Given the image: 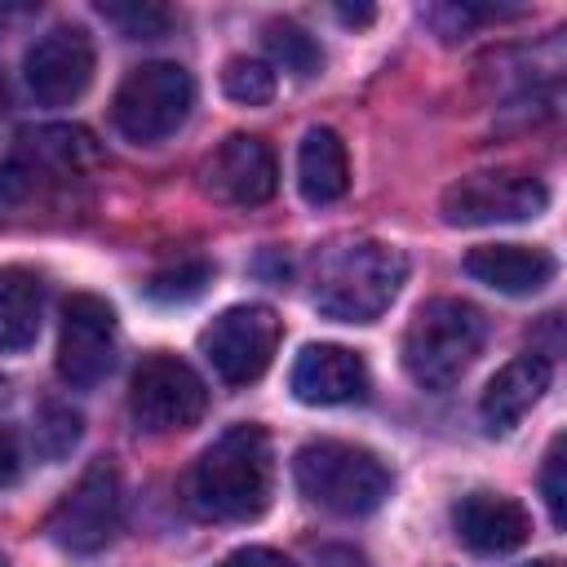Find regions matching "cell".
I'll use <instances>...</instances> for the list:
<instances>
[{"label": "cell", "instance_id": "cell-1", "mask_svg": "<svg viewBox=\"0 0 567 567\" xmlns=\"http://www.w3.org/2000/svg\"><path fill=\"white\" fill-rule=\"evenodd\" d=\"M275 496V452L261 425H230L217 434L190 470V505L204 518L252 523Z\"/></svg>", "mask_w": 567, "mask_h": 567}, {"label": "cell", "instance_id": "cell-2", "mask_svg": "<svg viewBox=\"0 0 567 567\" xmlns=\"http://www.w3.org/2000/svg\"><path fill=\"white\" fill-rule=\"evenodd\" d=\"M408 279V257L381 239H346L323 248L315 266V310L337 323H372L390 310Z\"/></svg>", "mask_w": 567, "mask_h": 567}, {"label": "cell", "instance_id": "cell-3", "mask_svg": "<svg viewBox=\"0 0 567 567\" xmlns=\"http://www.w3.org/2000/svg\"><path fill=\"white\" fill-rule=\"evenodd\" d=\"M487 341V319L461 297H430L403 328V372L421 390H452Z\"/></svg>", "mask_w": 567, "mask_h": 567}, {"label": "cell", "instance_id": "cell-4", "mask_svg": "<svg viewBox=\"0 0 567 567\" xmlns=\"http://www.w3.org/2000/svg\"><path fill=\"white\" fill-rule=\"evenodd\" d=\"M292 478L310 505L341 514V518H363V514L381 509V501L390 496V483H394L377 452H368L359 443H341V439L306 443L292 461Z\"/></svg>", "mask_w": 567, "mask_h": 567}, {"label": "cell", "instance_id": "cell-5", "mask_svg": "<svg viewBox=\"0 0 567 567\" xmlns=\"http://www.w3.org/2000/svg\"><path fill=\"white\" fill-rule=\"evenodd\" d=\"M190 106H195V80L186 66L142 62L120 80L115 102H111V124L128 142L151 146V142L173 137L190 120Z\"/></svg>", "mask_w": 567, "mask_h": 567}, {"label": "cell", "instance_id": "cell-6", "mask_svg": "<svg viewBox=\"0 0 567 567\" xmlns=\"http://www.w3.org/2000/svg\"><path fill=\"white\" fill-rule=\"evenodd\" d=\"M120 514H124V487H120V470L111 461H93L66 492L62 501L49 509L44 518V536L66 549V554H97L111 545V536L120 532Z\"/></svg>", "mask_w": 567, "mask_h": 567}, {"label": "cell", "instance_id": "cell-7", "mask_svg": "<svg viewBox=\"0 0 567 567\" xmlns=\"http://www.w3.org/2000/svg\"><path fill=\"white\" fill-rule=\"evenodd\" d=\"M208 408V390H204V377L168 354V350H155L137 363L133 381H128V412L137 421V430L146 434H177V430H190Z\"/></svg>", "mask_w": 567, "mask_h": 567}, {"label": "cell", "instance_id": "cell-8", "mask_svg": "<svg viewBox=\"0 0 567 567\" xmlns=\"http://www.w3.org/2000/svg\"><path fill=\"white\" fill-rule=\"evenodd\" d=\"M549 208V186L523 168H492L452 182L439 199L447 226H501V221H532Z\"/></svg>", "mask_w": 567, "mask_h": 567}, {"label": "cell", "instance_id": "cell-9", "mask_svg": "<svg viewBox=\"0 0 567 567\" xmlns=\"http://www.w3.org/2000/svg\"><path fill=\"white\" fill-rule=\"evenodd\" d=\"M279 337H284L279 315L261 301H244V306H226L199 332V350L226 385H248L270 368Z\"/></svg>", "mask_w": 567, "mask_h": 567}, {"label": "cell", "instance_id": "cell-10", "mask_svg": "<svg viewBox=\"0 0 567 567\" xmlns=\"http://www.w3.org/2000/svg\"><path fill=\"white\" fill-rule=\"evenodd\" d=\"M93 66H97L93 35L75 22H58L31 40L22 58V80L40 106H71L93 84Z\"/></svg>", "mask_w": 567, "mask_h": 567}, {"label": "cell", "instance_id": "cell-11", "mask_svg": "<svg viewBox=\"0 0 567 567\" xmlns=\"http://www.w3.org/2000/svg\"><path fill=\"white\" fill-rule=\"evenodd\" d=\"M115 368V310L93 292H71L58 332V377L71 390H93Z\"/></svg>", "mask_w": 567, "mask_h": 567}, {"label": "cell", "instance_id": "cell-12", "mask_svg": "<svg viewBox=\"0 0 567 567\" xmlns=\"http://www.w3.org/2000/svg\"><path fill=\"white\" fill-rule=\"evenodd\" d=\"M199 186L217 204L230 208H257L275 195L279 186V164L266 137L252 133H230L204 164H199Z\"/></svg>", "mask_w": 567, "mask_h": 567}, {"label": "cell", "instance_id": "cell-13", "mask_svg": "<svg viewBox=\"0 0 567 567\" xmlns=\"http://www.w3.org/2000/svg\"><path fill=\"white\" fill-rule=\"evenodd\" d=\"M93 164H97V142H93L89 128H75V124L27 128L13 164L0 177V190L22 195V190L35 186V177H80Z\"/></svg>", "mask_w": 567, "mask_h": 567}, {"label": "cell", "instance_id": "cell-14", "mask_svg": "<svg viewBox=\"0 0 567 567\" xmlns=\"http://www.w3.org/2000/svg\"><path fill=\"white\" fill-rule=\"evenodd\" d=\"M452 532L470 554H514L532 536V514L505 492H470L452 505Z\"/></svg>", "mask_w": 567, "mask_h": 567}, {"label": "cell", "instance_id": "cell-15", "mask_svg": "<svg viewBox=\"0 0 567 567\" xmlns=\"http://www.w3.org/2000/svg\"><path fill=\"white\" fill-rule=\"evenodd\" d=\"M288 385L310 408L354 403V399L368 394V363H363V354H354L346 346L319 341V346H306L297 354V363L288 372Z\"/></svg>", "mask_w": 567, "mask_h": 567}, {"label": "cell", "instance_id": "cell-16", "mask_svg": "<svg viewBox=\"0 0 567 567\" xmlns=\"http://www.w3.org/2000/svg\"><path fill=\"white\" fill-rule=\"evenodd\" d=\"M549 381H554V363H549L545 354H536V350L514 354V359L487 381V390H483V399H478L483 425H487L492 434H509V430L545 399Z\"/></svg>", "mask_w": 567, "mask_h": 567}, {"label": "cell", "instance_id": "cell-17", "mask_svg": "<svg viewBox=\"0 0 567 567\" xmlns=\"http://www.w3.org/2000/svg\"><path fill=\"white\" fill-rule=\"evenodd\" d=\"M465 275L505 297H532L554 284L558 257L536 244H478L465 252Z\"/></svg>", "mask_w": 567, "mask_h": 567}, {"label": "cell", "instance_id": "cell-18", "mask_svg": "<svg viewBox=\"0 0 567 567\" xmlns=\"http://www.w3.org/2000/svg\"><path fill=\"white\" fill-rule=\"evenodd\" d=\"M297 190L306 204H337L350 190V155L332 128H310L297 146Z\"/></svg>", "mask_w": 567, "mask_h": 567}, {"label": "cell", "instance_id": "cell-19", "mask_svg": "<svg viewBox=\"0 0 567 567\" xmlns=\"http://www.w3.org/2000/svg\"><path fill=\"white\" fill-rule=\"evenodd\" d=\"M44 319V284L27 266L0 270V350H27L40 337Z\"/></svg>", "mask_w": 567, "mask_h": 567}, {"label": "cell", "instance_id": "cell-20", "mask_svg": "<svg viewBox=\"0 0 567 567\" xmlns=\"http://www.w3.org/2000/svg\"><path fill=\"white\" fill-rule=\"evenodd\" d=\"M266 49H270V58H275L284 71H292V75H301V80L323 66L319 40H315L310 31H301L297 22H270V27H266Z\"/></svg>", "mask_w": 567, "mask_h": 567}, {"label": "cell", "instance_id": "cell-21", "mask_svg": "<svg viewBox=\"0 0 567 567\" xmlns=\"http://www.w3.org/2000/svg\"><path fill=\"white\" fill-rule=\"evenodd\" d=\"M221 93L239 106H266L275 97V66L261 58H230L221 71Z\"/></svg>", "mask_w": 567, "mask_h": 567}, {"label": "cell", "instance_id": "cell-22", "mask_svg": "<svg viewBox=\"0 0 567 567\" xmlns=\"http://www.w3.org/2000/svg\"><path fill=\"white\" fill-rule=\"evenodd\" d=\"M80 434H84V421H80V412H71L66 403H44V408L35 412L31 439H35V452H40L44 461H62V456L80 443Z\"/></svg>", "mask_w": 567, "mask_h": 567}, {"label": "cell", "instance_id": "cell-23", "mask_svg": "<svg viewBox=\"0 0 567 567\" xmlns=\"http://www.w3.org/2000/svg\"><path fill=\"white\" fill-rule=\"evenodd\" d=\"M102 18L111 27H120L128 40H155L168 31V9L164 4H151V0H124V4H102Z\"/></svg>", "mask_w": 567, "mask_h": 567}, {"label": "cell", "instance_id": "cell-24", "mask_svg": "<svg viewBox=\"0 0 567 567\" xmlns=\"http://www.w3.org/2000/svg\"><path fill=\"white\" fill-rule=\"evenodd\" d=\"M204 284H208V266H204V261H182V266H173V270H159V275L146 284V297H151V301H164V306H173V301H195V297L204 292Z\"/></svg>", "mask_w": 567, "mask_h": 567}, {"label": "cell", "instance_id": "cell-25", "mask_svg": "<svg viewBox=\"0 0 567 567\" xmlns=\"http://www.w3.org/2000/svg\"><path fill=\"white\" fill-rule=\"evenodd\" d=\"M563 452H567V443H563V434L549 443V452H545V470H540V492H545V505H549V523L554 527H563L567 523V483H563Z\"/></svg>", "mask_w": 567, "mask_h": 567}, {"label": "cell", "instance_id": "cell-26", "mask_svg": "<svg viewBox=\"0 0 567 567\" xmlns=\"http://www.w3.org/2000/svg\"><path fill=\"white\" fill-rule=\"evenodd\" d=\"M213 567H292V558L279 554V549H270V545H244V549L226 554V558L213 563Z\"/></svg>", "mask_w": 567, "mask_h": 567}, {"label": "cell", "instance_id": "cell-27", "mask_svg": "<svg viewBox=\"0 0 567 567\" xmlns=\"http://www.w3.org/2000/svg\"><path fill=\"white\" fill-rule=\"evenodd\" d=\"M22 478V447L9 425H0V487H13Z\"/></svg>", "mask_w": 567, "mask_h": 567}, {"label": "cell", "instance_id": "cell-28", "mask_svg": "<svg viewBox=\"0 0 567 567\" xmlns=\"http://www.w3.org/2000/svg\"><path fill=\"white\" fill-rule=\"evenodd\" d=\"M341 22H372V9H337Z\"/></svg>", "mask_w": 567, "mask_h": 567}, {"label": "cell", "instance_id": "cell-29", "mask_svg": "<svg viewBox=\"0 0 567 567\" xmlns=\"http://www.w3.org/2000/svg\"><path fill=\"white\" fill-rule=\"evenodd\" d=\"M523 567H563L558 558H532V563H523Z\"/></svg>", "mask_w": 567, "mask_h": 567}, {"label": "cell", "instance_id": "cell-30", "mask_svg": "<svg viewBox=\"0 0 567 567\" xmlns=\"http://www.w3.org/2000/svg\"><path fill=\"white\" fill-rule=\"evenodd\" d=\"M0 567H9V558H4V554H0Z\"/></svg>", "mask_w": 567, "mask_h": 567}]
</instances>
